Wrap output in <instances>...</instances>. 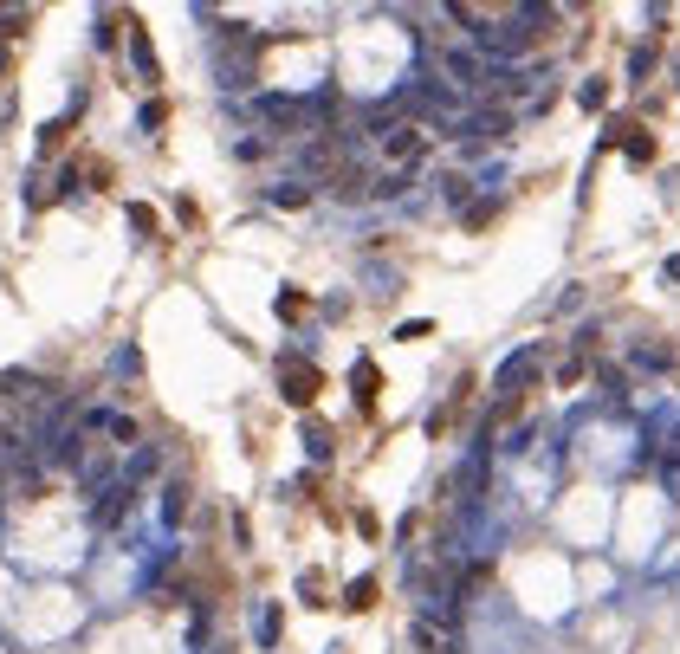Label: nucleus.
<instances>
[{
    "instance_id": "nucleus-1",
    "label": "nucleus",
    "mask_w": 680,
    "mask_h": 654,
    "mask_svg": "<svg viewBox=\"0 0 680 654\" xmlns=\"http://www.w3.org/2000/svg\"><path fill=\"white\" fill-rule=\"evenodd\" d=\"M279 376H285V402H292V408H311V395H318V370H311V363H298V357H285Z\"/></svg>"
},
{
    "instance_id": "nucleus-2",
    "label": "nucleus",
    "mask_w": 680,
    "mask_h": 654,
    "mask_svg": "<svg viewBox=\"0 0 680 654\" xmlns=\"http://www.w3.org/2000/svg\"><path fill=\"white\" fill-rule=\"evenodd\" d=\"M532 376H538V350H525V357H512L506 363V370H499V395H512V389H525V383H532Z\"/></svg>"
},
{
    "instance_id": "nucleus-3",
    "label": "nucleus",
    "mask_w": 680,
    "mask_h": 654,
    "mask_svg": "<svg viewBox=\"0 0 680 654\" xmlns=\"http://www.w3.org/2000/svg\"><path fill=\"white\" fill-rule=\"evenodd\" d=\"M421 143H428V136H421V124H396L389 130V162H408V156H421Z\"/></svg>"
},
{
    "instance_id": "nucleus-4",
    "label": "nucleus",
    "mask_w": 680,
    "mask_h": 654,
    "mask_svg": "<svg viewBox=\"0 0 680 654\" xmlns=\"http://www.w3.org/2000/svg\"><path fill=\"white\" fill-rule=\"evenodd\" d=\"M447 78H460V85H480V78H486V65L480 59H473V52H447Z\"/></svg>"
},
{
    "instance_id": "nucleus-5",
    "label": "nucleus",
    "mask_w": 680,
    "mask_h": 654,
    "mask_svg": "<svg viewBox=\"0 0 680 654\" xmlns=\"http://www.w3.org/2000/svg\"><path fill=\"white\" fill-rule=\"evenodd\" d=\"M130 499H136V493H130V480H124V486H111V493H104V506H98V519H104V525L130 519Z\"/></svg>"
},
{
    "instance_id": "nucleus-6",
    "label": "nucleus",
    "mask_w": 680,
    "mask_h": 654,
    "mask_svg": "<svg viewBox=\"0 0 680 654\" xmlns=\"http://www.w3.org/2000/svg\"><path fill=\"white\" fill-rule=\"evenodd\" d=\"M337 195L363 201V195H376V188H370V175H363V169H337Z\"/></svg>"
},
{
    "instance_id": "nucleus-7",
    "label": "nucleus",
    "mask_w": 680,
    "mask_h": 654,
    "mask_svg": "<svg viewBox=\"0 0 680 654\" xmlns=\"http://www.w3.org/2000/svg\"><path fill=\"white\" fill-rule=\"evenodd\" d=\"M350 389H357V402H363V408L376 402V370H370V363H357V370H350Z\"/></svg>"
},
{
    "instance_id": "nucleus-8",
    "label": "nucleus",
    "mask_w": 680,
    "mask_h": 654,
    "mask_svg": "<svg viewBox=\"0 0 680 654\" xmlns=\"http://www.w3.org/2000/svg\"><path fill=\"white\" fill-rule=\"evenodd\" d=\"M370 603H376V583H370V577H357V583L344 590V609H370Z\"/></svg>"
},
{
    "instance_id": "nucleus-9",
    "label": "nucleus",
    "mask_w": 680,
    "mask_h": 654,
    "mask_svg": "<svg viewBox=\"0 0 680 654\" xmlns=\"http://www.w3.org/2000/svg\"><path fill=\"white\" fill-rule=\"evenodd\" d=\"M130 52H136V72L156 78V52H149V39H143V33H130Z\"/></svg>"
},
{
    "instance_id": "nucleus-10",
    "label": "nucleus",
    "mask_w": 680,
    "mask_h": 654,
    "mask_svg": "<svg viewBox=\"0 0 680 654\" xmlns=\"http://www.w3.org/2000/svg\"><path fill=\"white\" fill-rule=\"evenodd\" d=\"M305 447H311V454H318V460H324V454H331V434H324V428H318V421H311V428H305Z\"/></svg>"
},
{
    "instance_id": "nucleus-11",
    "label": "nucleus",
    "mask_w": 680,
    "mask_h": 654,
    "mask_svg": "<svg viewBox=\"0 0 680 654\" xmlns=\"http://www.w3.org/2000/svg\"><path fill=\"white\" fill-rule=\"evenodd\" d=\"M162 512H169V519H182V512H188V493H182V486H169V499H162Z\"/></svg>"
},
{
    "instance_id": "nucleus-12",
    "label": "nucleus",
    "mask_w": 680,
    "mask_h": 654,
    "mask_svg": "<svg viewBox=\"0 0 680 654\" xmlns=\"http://www.w3.org/2000/svg\"><path fill=\"white\" fill-rule=\"evenodd\" d=\"M0 78H7V52H0Z\"/></svg>"
}]
</instances>
